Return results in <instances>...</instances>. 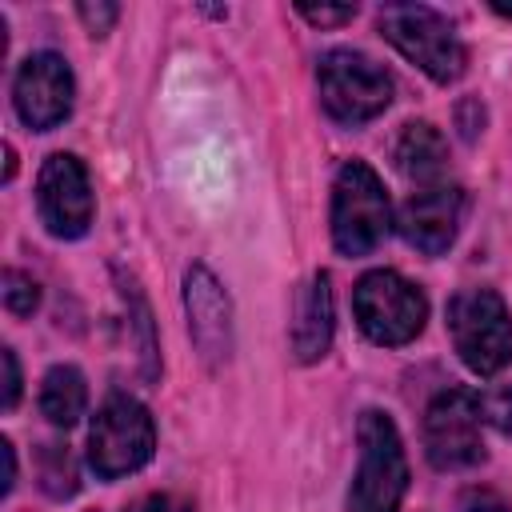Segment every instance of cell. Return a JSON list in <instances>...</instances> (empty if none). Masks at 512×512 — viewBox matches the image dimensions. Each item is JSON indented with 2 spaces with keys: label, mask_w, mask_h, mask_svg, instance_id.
I'll return each mask as SVG.
<instances>
[{
  "label": "cell",
  "mask_w": 512,
  "mask_h": 512,
  "mask_svg": "<svg viewBox=\"0 0 512 512\" xmlns=\"http://www.w3.org/2000/svg\"><path fill=\"white\" fill-rule=\"evenodd\" d=\"M356 472L348 488V512H400L408 492V456L392 416L368 408L356 424Z\"/></svg>",
  "instance_id": "1"
},
{
  "label": "cell",
  "mask_w": 512,
  "mask_h": 512,
  "mask_svg": "<svg viewBox=\"0 0 512 512\" xmlns=\"http://www.w3.org/2000/svg\"><path fill=\"white\" fill-rule=\"evenodd\" d=\"M380 32L404 60H412L436 84H452L468 68V48L456 24L428 4H384Z\"/></svg>",
  "instance_id": "2"
},
{
  "label": "cell",
  "mask_w": 512,
  "mask_h": 512,
  "mask_svg": "<svg viewBox=\"0 0 512 512\" xmlns=\"http://www.w3.org/2000/svg\"><path fill=\"white\" fill-rule=\"evenodd\" d=\"M452 348L476 376H496L512 364V312L496 288H464L448 300Z\"/></svg>",
  "instance_id": "3"
},
{
  "label": "cell",
  "mask_w": 512,
  "mask_h": 512,
  "mask_svg": "<svg viewBox=\"0 0 512 512\" xmlns=\"http://www.w3.org/2000/svg\"><path fill=\"white\" fill-rule=\"evenodd\" d=\"M316 84L324 112L344 128H360L392 104V76L384 72V64L352 48L324 52L316 64Z\"/></svg>",
  "instance_id": "4"
},
{
  "label": "cell",
  "mask_w": 512,
  "mask_h": 512,
  "mask_svg": "<svg viewBox=\"0 0 512 512\" xmlns=\"http://www.w3.org/2000/svg\"><path fill=\"white\" fill-rule=\"evenodd\" d=\"M352 312H356L360 332L372 344L400 348L420 336V328L428 320V296L420 292V284L404 280L400 272L372 268L352 288Z\"/></svg>",
  "instance_id": "5"
},
{
  "label": "cell",
  "mask_w": 512,
  "mask_h": 512,
  "mask_svg": "<svg viewBox=\"0 0 512 512\" xmlns=\"http://www.w3.org/2000/svg\"><path fill=\"white\" fill-rule=\"evenodd\" d=\"M392 228V204L364 160H348L332 184V244L340 256H368Z\"/></svg>",
  "instance_id": "6"
},
{
  "label": "cell",
  "mask_w": 512,
  "mask_h": 512,
  "mask_svg": "<svg viewBox=\"0 0 512 512\" xmlns=\"http://www.w3.org/2000/svg\"><path fill=\"white\" fill-rule=\"evenodd\" d=\"M156 452V424L136 396H108L88 428V468L100 480L140 472Z\"/></svg>",
  "instance_id": "7"
},
{
  "label": "cell",
  "mask_w": 512,
  "mask_h": 512,
  "mask_svg": "<svg viewBox=\"0 0 512 512\" xmlns=\"http://www.w3.org/2000/svg\"><path fill=\"white\" fill-rule=\"evenodd\" d=\"M424 456L440 472L484 464V408L472 388H444L424 412Z\"/></svg>",
  "instance_id": "8"
},
{
  "label": "cell",
  "mask_w": 512,
  "mask_h": 512,
  "mask_svg": "<svg viewBox=\"0 0 512 512\" xmlns=\"http://www.w3.org/2000/svg\"><path fill=\"white\" fill-rule=\"evenodd\" d=\"M36 208H40L44 228L60 240H80L88 232L96 200H92V180L80 156L52 152L44 160L40 180H36Z\"/></svg>",
  "instance_id": "9"
},
{
  "label": "cell",
  "mask_w": 512,
  "mask_h": 512,
  "mask_svg": "<svg viewBox=\"0 0 512 512\" xmlns=\"http://www.w3.org/2000/svg\"><path fill=\"white\" fill-rule=\"evenodd\" d=\"M72 100H76V80L60 52H32L20 64L12 80V104L32 132H52L56 124H64Z\"/></svg>",
  "instance_id": "10"
},
{
  "label": "cell",
  "mask_w": 512,
  "mask_h": 512,
  "mask_svg": "<svg viewBox=\"0 0 512 512\" xmlns=\"http://www.w3.org/2000/svg\"><path fill=\"white\" fill-rule=\"evenodd\" d=\"M184 312H188V336L204 364L220 368L232 356V300L220 288V280L204 268L192 264L184 272Z\"/></svg>",
  "instance_id": "11"
},
{
  "label": "cell",
  "mask_w": 512,
  "mask_h": 512,
  "mask_svg": "<svg viewBox=\"0 0 512 512\" xmlns=\"http://www.w3.org/2000/svg\"><path fill=\"white\" fill-rule=\"evenodd\" d=\"M460 220H464V188H456V184H424L400 208V236L416 252L440 256V252L452 248V240L460 232Z\"/></svg>",
  "instance_id": "12"
},
{
  "label": "cell",
  "mask_w": 512,
  "mask_h": 512,
  "mask_svg": "<svg viewBox=\"0 0 512 512\" xmlns=\"http://www.w3.org/2000/svg\"><path fill=\"white\" fill-rule=\"evenodd\" d=\"M292 356L300 364H312L332 344V284L328 272H312L292 300V324H288Z\"/></svg>",
  "instance_id": "13"
},
{
  "label": "cell",
  "mask_w": 512,
  "mask_h": 512,
  "mask_svg": "<svg viewBox=\"0 0 512 512\" xmlns=\"http://www.w3.org/2000/svg\"><path fill=\"white\" fill-rule=\"evenodd\" d=\"M448 164V144L444 136L428 124V120H412L404 124L400 140H396V168L408 176V180H420V184H432Z\"/></svg>",
  "instance_id": "14"
},
{
  "label": "cell",
  "mask_w": 512,
  "mask_h": 512,
  "mask_svg": "<svg viewBox=\"0 0 512 512\" xmlns=\"http://www.w3.org/2000/svg\"><path fill=\"white\" fill-rule=\"evenodd\" d=\"M88 408V384L84 372L72 364H56L44 372L40 384V412L56 424V428H72Z\"/></svg>",
  "instance_id": "15"
},
{
  "label": "cell",
  "mask_w": 512,
  "mask_h": 512,
  "mask_svg": "<svg viewBox=\"0 0 512 512\" xmlns=\"http://www.w3.org/2000/svg\"><path fill=\"white\" fill-rule=\"evenodd\" d=\"M40 484H44V492L56 496V500L76 496L80 480H76V464H72L68 448H60V444H44V452H40Z\"/></svg>",
  "instance_id": "16"
},
{
  "label": "cell",
  "mask_w": 512,
  "mask_h": 512,
  "mask_svg": "<svg viewBox=\"0 0 512 512\" xmlns=\"http://www.w3.org/2000/svg\"><path fill=\"white\" fill-rule=\"evenodd\" d=\"M36 304H40V284L20 268H4V308L16 316H32Z\"/></svg>",
  "instance_id": "17"
},
{
  "label": "cell",
  "mask_w": 512,
  "mask_h": 512,
  "mask_svg": "<svg viewBox=\"0 0 512 512\" xmlns=\"http://www.w3.org/2000/svg\"><path fill=\"white\" fill-rule=\"evenodd\" d=\"M480 408H484V424H492L496 432L512 436V384L480 392Z\"/></svg>",
  "instance_id": "18"
},
{
  "label": "cell",
  "mask_w": 512,
  "mask_h": 512,
  "mask_svg": "<svg viewBox=\"0 0 512 512\" xmlns=\"http://www.w3.org/2000/svg\"><path fill=\"white\" fill-rule=\"evenodd\" d=\"M124 512H196V508L176 492H148V496L132 500Z\"/></svg>",
  "instance_id": "19"
},
{
  "label": "cell",
  "mask_w": 512,
  "mask_h": 512,
  "mask_svg": "<svg viewBox=\"0 0 512 512\" xmlns=\"http://www.w3.org/2000/svg\"><path fill=\"white\" fill-rule=\"evenodd\" d=\"M308 24H316V28H328V24H348L352 16H356V4H340V8H328V4H320V8H312V4H300L296 8Z\"/></svg>",
  "instance_id": "20"
},
{
  "label": "cell",
  "mask_w": 512,
  "mask_h": 512,
  "mask_svg": "<svg viewBox=\"0 0 512 512\" xmlns=\"http://www.w3.org/2000/svg\"><path fill=\"white\" fill-rule=\"evenodd\" d=\"M76 12H80V20L88 24V32H92V36H104V32L116 24V16H120V8H116V4H96V8H92V4H80Z\"/></svg>",
  "instance_id": "21"
},
{
  "label": "cell",
  "mask_w": 512,
  "mask_h": 512,
  "mask_svg": "<svg viewBox=\"0 0 512 512\" xmlns=\"http://www.w3.org/2000/svg\"><path fill=\"white\" fill-rule=\"evenodd\" d=\"M0 360H4V412H12L20 400V364L12 348H0Z\"/></svg>",
  "instance_id": "22"
},
{
  "label": "cell",
  "mask_w": 512,
  "mask_h": 512,
  "mask_svg": "<svg viewBox=\"0 0 512 512\" xmlns=\"http://www.w3.org/2000/svg\"><path fill=\"white\" fill-rule=\"evenodd\" d=\"M464 512H512V508L496 488H472L464 496Z\"/></svg>",
  "instance_id": "23"
},
{
  "label": "cell",
  "mask_w": 512,
  "mask_h": 512,
  "mask_svg": "<svg viewBox=\"0 0 512 512\" xmlns=\"http://www.w3.org/2000/svg\"><path fill=\"white\" fill-rule=\"evenodd\" d=\"M0 452H4V496L12 492V484H16V452H12V444L4 440L0 444Z\"/></svg>",
  "instance_id": "24"
}]
</instances>
